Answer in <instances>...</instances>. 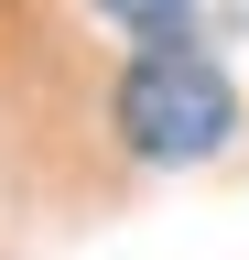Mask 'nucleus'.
Returning a JSON list of instances; mask_svg holds the SVG:
<instances>
[{
	"label": "nucleus",
	"instance_id": "f257e3e1",
	"mask_svg": "<svg viewBox=\"0 0 249 260\" xmlns=\"http://www.w3.org/2000/svg\"><path fill=\"white\" fill-rule=\"evenodd\" d=\"M228 130H238V98L206 54H141L119 76V141L141 162H206Z\"/></svg>",
	"mask_w": 249,
	"mask_h": 260
},
{
	"label": "nucleus",
	"instance_id": "f03ea898",
	"mask_svg": "<svg viewBox=\"0 0 249 260\" xmlns=\"http://www.w3.org/2000/svg\"><path fill=\"white\" fill-rule=\"evenodd\" d=\"M98 11H119L130 32H152V54H184V32H195V0H98Z\"/></svg>",
	"mask_w": 249,
	"mask_h": 260
}]
</instances>
